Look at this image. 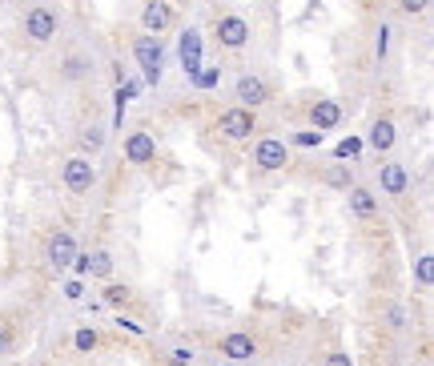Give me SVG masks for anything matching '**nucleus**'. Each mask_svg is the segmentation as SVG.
I'll use <instances>...</instances> for the list:
<instances>
[{
  "label": "nucleus",
  "instance_id": "nucleus-12",
  "mask_svg": "<svg viewBox=\"0 0 434 366\" xmlns=\"http://www.w3.org/2000/svg\"><path fill=\"white\" fill-rule=\"evenodd\" d=\"M222 355H225V358H234V362H245V358H254V355H257V342L249 338V334L234 330V334H225V338H222Z\"/></svg>",
  "mask_w": 434,
  "mask_h": 366
},
{
  "label": "nucleus",
  "instance_id": "nucleus-13",
  "mask_svg": "<svg viewBox=\"0 0 434 366\" xmlns=\"http://www.w3.org/2000/svg\"><path fill=\"white\" fill-rule=\"evenodd\" d=\"M125 157L133 161V166H149L157 157V141L149 133H129V141H125Z\"/></svg>",
  "mask_w": 434,
  "mask_h": 366
},
{
  "label": "nucleus",
  "instance_id": "nucleus-30",
  "mask_svg": "<svg viewBox=\"0 0 434 366\" xmlns=\"http://www.w3.org/2000/svg\"><path fill=\"white\" fill-rule=\"evenodd\" d=\"M105 302H109V306H121V302H129V290L125 286H109L105 290Z\"/></svg>",
  "mask_w": 434,
  "mask_h": 366
},
{
  "label": "nucleus",
  "instance_id": "nucleus-28",
  "mask_svg": "<svg viewBox=\"0 0 434 366\" xmlns=\"http://www.w3.org/2000/svg\"><path fill=\"white\" fill-rule=\"evenodd\" d=\"M390 33H394L390 24H382V29H378V41H374V53H378V56L390 53Z\"/></svg>",
  "mask_w": 434,
  "mask_h": 366
},
{
  "label": "nucleus",
  "instance_id": "nucleus-24",
  "mask_svg": "<svg viewBox=\"0 0 434 366\" xmlns=\"http://www.w3.org/2000/svg\"><path fill=\"white\" fill-rule=\"evenodd\" d=\"M137 89H141L137 81H125L121 89H117V117H121V113H125V105H129V101L137 97Z\"/></svg>",
  "mask_w": 434,
  "mask_h": 366
},
{
  "label": "nucleus",
  "instance_id": "nucleus-35",
  "mask_svg": "<svg viewBox=\"0 0 434 366\" xmlns=\"http://www.w3.org/2000/svg\"><path fill=\"white\" fill-rule=\"evenodd\" d=\"M117 330H129V334H141V326H137V322H129V318H117Z\"/></svg>",
  "mask_w": 434,
  "mask_h": 366
},
{
  "label": "nucleus",
  "instance_id": "nucleus-3",
  "mask_svg": "<svg viewBox=\"0 0 434 366\" xmlns=\"http://www.w3.org/2000/svg\"><path fill=\"white\" fill-rule=\"evenodd\" d=\"M217 129H222L229 141H245V137H254L257 129V117L254 109H245V105H237V109H225L222 121H217Z\"/></svg>",
  "mask_w": 434,
  "mask_h": 366
},
{
  "label": "nucleus",
  "instance_id": "nucleus-22",
  "mask_svg": "<svg viewBox=\"0 0 434 366\" xmlns=\"http://www.w3.org/2000/svg\"><path fill=\"white\" fill-rule=\"evenodd\" d=\"M414 278H418V286H423V290H430V286H434V258H430V254L418 258V266H414Z\"/></svg>",
  "mask_w": 434,
  "mask_h": 366
},
{
  "label": "nucleus",
  "instance_id": "nucleus-18",
  "mask_svg": "<svg viewBox=\"0 0 434 366\" xmlns=\"http://www.w3.org/2000/svg\"><path fill=\"white\" fill-rule=\"evenodd\" d=\"M113 274V258L100 250V254H89V270H85V278H109Z\"/></svg>",
  "mask_w": 434,
  "mask_h": 366
},
{
  "label": "nucleus",
  "instance_id": "nucleus-21",
  "mask_svg": "<svg viewBox=\"0 0 434 366\" xmlns=\"http://www.w3.org/2000/svg\"><path fill=\"white\" fill-rule=\"evenodd\" d=\"M97 342H100V334H97V330H89V326H81V330L73 334V346H77L81 355H89V350H97Z\"/></svg>",
  "mask_w": 434,
  "mask_h": 366
},
{
  "label": "nucleus",
  "instance_id": "nucleus-9",
  "mask_svg": "<svg viewBox=\"0 0 434 366\" xmlns=\"http://www.w3.org/2000/svg\"><path fill=\"white\" fill-rule=\"evenodd\" d=\"M177 56H181V68H185V73H197L201 68V33L197 29H185V33H181Z\"/></svg>",
  "mask_w": 434,
  "mask_h": 366
},
{
  "label": "nucleus",
  "instance_id": "nucleus-20",
  "mask_svg": "<svg viewBox=\"0 0 434 366\" xmlns=\"http://www.w3.org/2000/svg\"><path fill=\"white\" fill-rule=\"evenodd\" d=\"M81 145L93 149V153H100V149H105V129H100V125H85V129H81Z\"/></svg>",
  "mask_w": 434,
  "mask_h": 366
},
{
  "label": "nucleus",
  "instance_id": "nucleus-19",
  "mask_svg": "<svg viewBox=\"0 0 434 366\" xmlns=\"http://www.w3.org/2000/svg\"><path fill=\"white\" fill-rule=\"evenodd\" d=\"M190 77H193V85H197V89H213V85L222 81V68H217V65H201L197 73H190Z\"/></svg>",
  "mask_w": 434,
  "mask_h": 366
},
{
  "label": "nucleus",
  "instance_id": "nucleus-29",
  "mask_svg": "<svg viewBox=\"0 0 434 366\" xmlns=\"http://www.w3.org/2000/svg\"><path fill=\"white\" fill-rule=\"evenodd\" d=\"M65 298H68V302H81V298H85V282H81V278L65 282Z\"/></svg>",
  "mask_w": 434,
  "mask_h": 366
},
{
  "label": "nucleus",
  "instance_id": "nucleus-27",
  "mask_svg": "<svg viewBox=\"0 0 434 366\" xmlns=\"http://www.w3.org/2000/svg\"><path fill=\"white\" fill-rule=\"evenodd\" d=\"M12 342H16V330H12L9 322H0V355H9Z\"/></svg>",
  "mask_w": 434,
  "mask_h": 366
},
{
  "label": "nucleus",
  "instance_id": "nucleus-25",
  "mask_svg": "<svg viewBox=\"0 0 434 366\" xmlns=\"http://www.w3.org/2000/svg\"><path fill=\"white\" fill-rule=\"evenodd\" d=\"M169 366H193V350H190V346H177V350H169Z\"/></svg>",
  "mask_w": 434,
  "mask_h": 366
},
{
  "label": "nucleus",
  "instance_id": "nucleus-14",
  "mask_svg": "<svg viewBox=\"0 0 434 366\" xmlns=\"http://www.w3.org/2000/svg\"><path fill=\"white\" fill-rule=\"evenodd\" d=\"M346 193H350V213H354V218H374L378 201H374V193H370V189L354 185V189H346Z\"/></svg>",
  "mask_w": 434,
  "mask_h": 366
},
{
  "label": "nucleus",
  "instance_id": "nucleus-32",
  "mask_svg": "<svg viewBox=\"0 0 434 366\" xmlns=\"http://www.w3.org/2000/svg\"><path fill=\"white\" fill-rule=\"evenodd\" d=\"M402 4V12H426L430 9V0H398Z\"/></svg>",
  "mask_w": 434,
  "mask_h": 366
},
{
  "label": "nucleus",
  "instance_id": "nucleus-2",
  "mask_svg": "<svg viewBox=\"0 0 434 366\" xmlns=\"http://www.w3.org/2000/svg\"><path fill=\"white\" fill-rule=\"evenodd\" d=\"M61 178H65L68 193H89L93 181H97V166H93L89 157H68L65 169H61Z\"/></svg>",
  "mask_w": 434,
  "mask_h": 366
},
{
  "label": "nucleus",
  "instance_id": "nucleus-1",
  "mask_svg": "<svg viewBox=\"0 0 434 366\" xmlns=\"http://www.w3.org/2000/svg\"><path fill=\"white\" fill-rule=\"evenodd\" d=\"M133 56H137V65H141V73H145V81L149 85H157L161 81V61H165V49H161V41L157 36H137L133 41Z\"/></svg>",
  "mask_w": 434,
  "mask_h": 366
},
{
  "label": "nucleus",
  "instance_id": "nucleus-31",
  "mask_svg": "<svg viewBox=\"0 0 434 366\" xmlns=\"http://www.w3.org/2000/svg\"><path fill=\"white\" fill-rule=\"evenodd\" d=\"M294 141H298L301 149H314V145H322V133H318V129H306V133H298Z\"/></svg>",
  "mask_w": 434,
  "mask_h": 366
},
{
  "label": "nucleus",
  "instance_id": "nucleus-34",
  "mask_svg": "<svg viewBox=\"0 0 434 366\" xmlns=\"http://www.w3.org/2000/svg\"><path fill=\"white\" fill-rule=\"evenodd\" d=\"M322 366H354V362H350V355H330Z\"/></svg>",
  "mask_w": 434,
  "mask_h": 366
},
{
  "label": "nucleus",
  "instance_id": "nucleus-6",
  "mask_svg": "<svg viewBox=\"0 0 434 366\" xmlns=\"http://www.w3.org/2000/svg\"><path fill=\"white\" fill-rule=\"evenodd\" d=\"M245 41H249V24L242 16H222L217 21V45L222 49H245Z\"/></svg>",
  "mask_w": 434,
  "mask_h": 366
},
{
  "label": "nucleus",
  "instance_id": "nucleus-10",
  "mask_svg": "<svg viewBox=\"0 0 434 366\" xmlns=\"http://www.w3.org/2000/svg\"><path fill=\"white\" fill-rule=\"evenodd\" d=\"M254 166H257V169H281V166H286V145L274 141V137L257 141V149H254Z\"/></svg>",
  "mask_w": 434,
  "mask_h": 366
},
{
  "label": "nucleus",
  "instance_id": "nucleus-16",
  "mask_svg": "<svg viewBox=\"0 0 434 366\" xmlns=\"http://www.w3.org/2000/svg\"><path fill=\"white\" fill-rule=\"evenodd\" d=\"M394 121H374V129H370V149H378V153H386V149H394Z\"/></svg>",
  "mask_w": 434,
  "mask_h": 366
},
{
  "label": "nucleus",
  "instance_id": "nucleus-17",
  "mask_svg": "<svg viewBox=\"0 0 434 366\" xmlns=\"http://www.w3.org/2000/svg\"><path fill=\"white\" fill-rule=\"evenodd\" d=\"M89 73H93V65L85 56H68L65 65H61V77L65 81H81V77H89Z\"/></svg>",
  "mask_w": 434,
  "mask_h": 366
},
{
  "label": "nucleus",
  "instance_id": "nucleus-33",
  "mask_svg": "<svg viewBox=\"0 0 434 366\" xmlns=\"http://www.w3.org/2000/svg\"><path fill=\"white\" fill-rule=\"evenodd\" d=\"M386 318H390V326H406V310H402V306H390Z\"/></svg>",
  "mask_w": 434,
  "mask_h": 366
},
{
  "label": "nucleus",
  "instance_id": "nucleus-11",
  "mask_svg": "<svg viewBox=\"0 0 434 366\" xmlns=\"http://www.w3.org/2000/svg\"><path fill=\"white\" fill-rule=\"evenodd\" d=\"M237 101H242L245 109H257V105L269 101V85L262 77H242L237 81Z\"/></svg>",
  "mask_w": 434,
  "mask_h": 366
},
{
  "label": "nucleus",
  "instance_id": "nucleus-15",
  "mask_svg": "<svg viewBox=\"0 0 434 366\" xmlns=\"http://www.w3.org/2000/svg\"><path fill=\"white\" fill-rule=\"evenodd\" d=\"M338 121H342V109H338L334 101H318V105H314V129H318V133L334 129Z\"/></svg>",
  "mask_w": 434,
  "mask_h": 366
},
{
  "label": "nucleus",
  "instance_id": "nucleus-26",
  "mask_svg": "<svg viewBox=\"0 0 434 366\" xmlns=\"http://www.w3.org/2000/svg\"><path fill=\"white\" fill-rule=\"evenodd\" d=\"M326 181H330L334 189H350V173H346L342 166H334V169H330V173H326Z\"/></svg>",
  "mask_w": 434,
  "mask_h": 366
},
{
  "label": "nucleus",
  "instance_id": "nucleus-5",
  "mask_svg": "<svg viewBox=\"0 0 434 366\" xmlns=\"http://www.w3.org/2000/svg\"><path fill=\"white\" fill-rule=\"evenodd\" d=\"M169 24H173V9H169V0H149L145 12H141V29L149 36H157V33H165Z\"/></svg>",
  "mask_w": 434,
  "mask_h": 366
},
{
  "label": "nucleus",
  "instance_id": "nucleus-4",
  "mask_svg": "<svg viewBox=\"0 0 434 366\" xmlns=\"http://www.w3.org/2000/svg\"><path fill=\"white\" fill-rule=\"evenodd\" d=\"M56 12L53 9H29L24 12V33H29V41H36V45H48L56 36Z\"/></svg>",
  "mask_w": 434,
  "mask_h": 366
},
{
  "label": "nucleus",
  "instance_id": "nucleus-23",
  "mask_svg": "<svg viewBox=\"0 0 434 366\" xmlns=\"http://www.w3.org/2000/svg\"><path fill=\"white\" fill-rule=\"evenodd\" d=\"M358 153H362V141H358V137H346V141L334 145V157H338V161H346V157H358Z\"/></svg>",
  "mask_w": 434,
  "mask_h": 366
},
{
  "label": "nucleus",
  "instance_id": "nucleus-8",
  "mask_svg": "<svg viewBox=\"0 0 434 366\" xmlns=\"http://www.w3.org/2000/svg\"><path fill=\"white\" fill-rule=\"evenodd\" d=\"M378 185H382V193H390V198H402V193L410 189V173H406L398 161H386V166L378 169Z\"/></svg>",
  "mask_w": 434,
  "mask_h": 366
},
{
  "label": "nucleus",
  "instance_id": "nucleus-7",
  "mask_svg": "<svg viewBox=\"0 0 434 366\" xmlns=\"http://www.w3.org/2000/svg\"><path fill=\"white\" fill-rule=\"evenodd\" d=\"M45 258H48V266L53 270H68L73 266V258H77V238H73V233H53Z\"/></svg>",
  "mask_w": 434,
  "mask_h": 366
}]
</instances>
